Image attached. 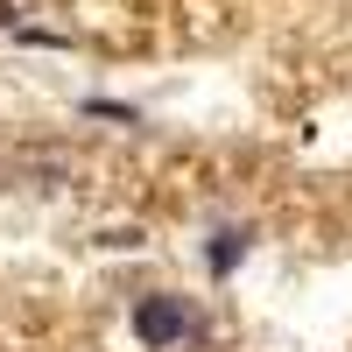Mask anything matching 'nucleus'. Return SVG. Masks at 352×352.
<instances>
[{"label": "nucleus", "instance_id": "f257e3e1", "mask_svg": "<svg viewBox=\"0 0 352 352\" xmlns=\"http://www.w3.org/2000/svg\"><path fill=\"white\" fill-rule=\"evenodd\" d=\"M197 324L190 317V303L184 296H141L134 303V338L148 345V352H162V345H184V331Z\"/></svg>", "mask_w": 352, "mask_h": 352}, {"label": "nucleus", "instance_id": "f03ea898", "mask_svg": "<svg viewBox=\"0 0 352 352\" xmlns=\"http://www.w3.org/2000/svg\"><path fill=\"white\" fill-rule=\"evenodd\" d=\"M247 247H254V232H247V226L212 232V247H204V268H212V282H226L232 268H240V261H247Z\"/></svg>", "mask_w": 352, "mask_h": 352}, {"label": "nucleus", "instance_id": "7ed1b4c3", "mask_svg": "<svg viewBox=\"0 0 352 352\" xmlns=\"http://www.w3.org/2000/svg\"><path fill=\"white\" fill-rule=\"evenodd\" d=\"M85 113H99V120H127V127H134V106H120V99H92Z\"/></svg>", "mask_w": 352, "mask_h": 352}, {"label": "nucleus", "instance_id": "20e7f679", "mask_svg": "<svg viewBox=\"0 0 352 352\" xmlns=\"http://www.w3.org/2000/svg\"><path fill=\"white\" fill-rule=\"evenodd\" d=\"M106 247H141V226H113V232H99Z\"/></svg>", "mask_w": 352, "mask_h": 352}]
</instances>
